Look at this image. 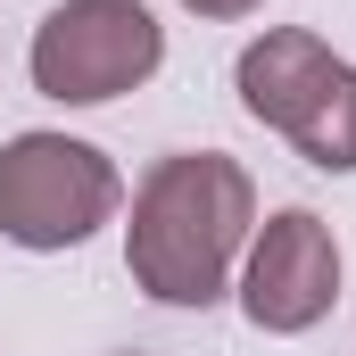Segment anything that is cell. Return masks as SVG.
I'll return each mask as SVG.
<instances>
[{"instance_id": "obj_1", "label": "cell", "mask_w": 356, "mask_h": 356, "mask_svg": "<svg viewBox=\"0 0 356 356\" xmlns=\"http://www.w3.org/2000/svg\"><path fill=\"white\" fill-rule=\"evenodd\" d=\"M257 232V182L224 149H175L133 182V224H124V273L158 307L207 315L249 257Z\"/></svg>"}, {"instance_id": "obj_2", "label": "cell", "mask_w": 356, "mask_h": 356, "mask_svg": "<svg viewBox=\"0 0 356 356\" xmlns=\"http://www.w3.org/2000/svg\"><path fill=\"white\" fill-rule=\"evenodd\" d=\"M241 108L282 133L315 175H356V67L307 25H266L241 67H232Z\"/></svg>"}, {"instance_id": "obj_3", "label": "cell", "mask_w": 356, "mask_h": 356, "mask_svg": "<svg viewBox=\"0 0 356 356\" xmlns=\"http://www.w3.org/2000/svg\"><path fill=\"white\" fill-rule=\"evenodd\" d=\"M124 175L99 141L75 133H8L0 141V241L33 257L83 249L99 224H116Z\"/></svg>"}, {"instance_id": "obj_4", "label": "cell", "mask_w": 356, "mask_h": 356, "mask_svg": "<svg viewBox=\"0 0 356 356\" xmlns=\"http://www.w3.org/2000/svg\"><path fill=\"white\" fill-rule=\"evenodd\" d=\"M166 67V25L149 17V0H58L33 25L25 75L58 108H99L124 99Z\"/></svg>"}, {"instance_id": "obj_5", "label": "cell", "mask_w": 356, "mask_h": 356, "mask_svg": "<svg viewBox=\"0 0 356 356\" xmlns=\"http://www.w3.org/2000/svg\"><path fill=\"white\" fill-rule=\"evenodd\" d=\"M241 315L273 332V340H298L315 332L332 307H340V241L315 207H273L266 224L249 232V257H241Z\"/></svg>"}, {"instance_id": "obj_6", "label": "cell", "mask_w": 356, "mask_h": 356, "mask_svg": "<svg viewBox=\"0 0 356 356\" xmlns=\"http://www.w3.org/2000/svg\"><path fill=\"white\" fill-rule=\"evenodd\" d=\"M191 17H207V25H232V17H257L266 0H182Z\"/></svg>"}, {"instance_id": "obj_7", "label": "cell", "mask_w": 356, "mask_h": 356, "mask_svg": "<svg viewBox=\"0 0 356 356\" xmlns=\"http://www.w3.org/2000/svg\"><path fill=\"white\" fill-rule=\"evenodd\" d=\"M116 356H141V348H116Z\"/></svg>"}]
</instances>
